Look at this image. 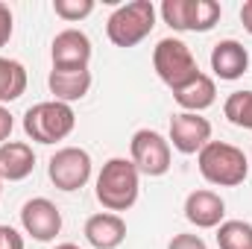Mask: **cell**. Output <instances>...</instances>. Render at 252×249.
<instances>
[{"label": "cell", "mask_w": 252, "mask_h": 249, "mask_svg": "<svg viewBox=\"0 0 252 249\" xmlns=\"http://www.w3.org/2000/svg\"><path fill=\"white\" fill-rule=\"evenodd\" d=\"M196 161H199V173L211 185L220 187L241 185L250 173V158L244 156V150H238L226 141H208L196 153Z\"/></svg>", "instance_id": "obj_1"}, {"label": "cell", "mask_w": 252, "mask_h": 249, "mask_svg": "<svg viewBox=\"0 0 252 249\" xmlns=\"http://www.w3.org/2000/svg\"><path fill=\"white\" fill-rule=\"evenodd\" d=\"M138 167L132 164V158H109L97 176V199L103 208L126 211L135 205L138 199Z\"/></svg>", "instance_id": "obj_2"}, {"label": "cell", "mask_w": 252, "mask_h": 249, "mask_svg": "<svg viewBox=\"0 0 252 249\" xmlns=\"http://www.w3.org/2000/svg\"><path fill=\"white\" fill-rule=\"evenodd\" d=\"M156 27V6L150 0H132L118 6L106 21V35L115 47H135L141 44Z\"/></svg>", "instance_id": "obj_3"}, {"label": "cell", "mask_w": 252, "mask_h": 249, "mask_svg": "<svg viewBox=\"0 0 252 249\" xmlns=\"http://www.w3.org/2000/svg\"><path fill=\"white\" fill-rule=\"evenodd\" d=\"M76 126V115L67 103L59 100H47V103H35L32 109H27L24 115V132L38 141V144H56L64 141Z\"/></svg>", "instance_id": "obj_4"}, {"label": "cell", "mask_w": 252, "mask_h": 249, "mask_svg": "<svg viewBox=\"0 0 252 249\" xmlns=\"http://www.w3.org/2000/svg\"><path fill=\"white\" fill-rule=\"evenodd\" d=\"M153 67L158 73V79L170 88L185 85L188 79H193L199 73L196 59L190 53V47L179 38H161L153 50Z\"/></svg>", "instance_id": "obj_5"}, {"label": "cell", "mask_w": 252, "mask_h": 249, "mask_svg": "<svg viewBox=\"0 0 252 249\" xmlns=\"http://www.w3.org/2000/svg\"><path fill=\"white\" fill-rule=\"evenodd\" d=\"M129 153H132V164L138 167V173L164 176L170 170V141L158 135L156 129H138L129 141Z\"/></svg>", "instance_id": "obj_6"}, {"label": "cell", "mask_w": 252, "mask_h": 249, "mask_svg": "<svg viewBox=\"0 0 252 249\" xmlns=\"http://www.w3.org/2000/svg\"><path fill=\"white\" fill-rule=\"evenodd\" d=\"M47 173L59 190H79L91 179V156L79 147H62L50 158Z\"/></svg>", "instance_id": "obj_7"}, {"label": "cell", "mask_w": 252, "mask_h": 249, "mask_svg": "<svg viewBox=\"0 0 252 249\" xmlns=\"http://www.w3.org/2000/svg\"><path fill=\"white\" fill-rule=\"evenodd\" d=\"M21 226H24L27 235H32L35 241L47 244V241H53L62 232V211L50 199L35 196V199L24 202V208H21Z\"/></svg>", "instance_id": "obj_8"}, {"label": "cell", "mask_w": 252, "mask_h": 249, "mask_svg": "<svg viewBox=\"0 0 252 249\" xmlns=\"http://www.w3.org/2000/svg\"><path fill=\"white\" fill-rule=\"evenodd\" d=\"M50 56H53V67L59 70H85L91 62V38L79 30H62L53 38Z\"/></svg>", "instance_id": "obj_9"}, {"label": "cell", "mask_w": 252, "mask_h": 249, "mask_svg": "<svg viewBox=\"0 0 252 249\" xmlns=\"http://www.w3.org/2000/svg\"><path fill=\"white\" fill-rule=\"evenodd\" d=\"M170 141L182 156H193L211 141V124L193 112H179L170 121Z\"/></svg>", "instance_id": "obj_10"}, {"label": "cell", "mask_w": 252, "mask_h": 249, "mask_svg": "<svg viewBox=\"0 0 252 249\" xmlns=\"http://www.w3.org/2000/svg\"><path fill=\"white\" fill-rule=\"evenodd\" d=\"M250 67V53L241 41L235 38H226V41H217L214 50H211V70L226 79V82H235L247 73Z\"/></svg>", "instance_id": "obj_11"}, {"label": "cell", "mask_w": 252, "mask_h": 249, "mask_svg": "<svg viewBox=\"0 0 252 249\" xmlns=\"http://www.w3.org/2000/svg\"><path fill=\"white\" fill-rule=\"evenodd\" d=\"M223 214H226V202L214 190H193L185 199V217L196 229H214V226H220Z\"/></svg>", "instance_id": "obj_12"}, {"label": "cell", "mask_w": 252, "mask_h": 249, "mask_svg": "<svg viewBox=\"0 0 252 249\" xmlns=\"http://www.w3.org/2000/svg\"><path fill=\"white\" fill-rule=\"evenodd\" d=\"M85 238L94 249H118L126 238V223L112 211L94 214L85 223Z\"/></svg>", "instance_id": "obj_13"}, {"label": "cell", "mask_w": 252, "mask_h": 249, "mask_svg": "<svg viewBox=\"0 0 252 249\" xmlns=\"http://www.w3.org/2000/svg\"><path fill=\"white\" fill-rule=\"evenodd\" d=\"M35 153L27 141H6L0 144V176L9 182H21L32 173Z\"/></svg>", "instance_id": "obj_14"}, {"label": "cell", "mask_w": 252, "mask_h": 249, "mask_svg": "<svg viewBox=\"0 0 252 249\" xmlns=\"http://www.w3.org/2000/svg\"><path fill=\"white\" fill-rule=\"evenodd\" d=\"M214 97H217L214 79L205 76L202 70H199L193 79H188L185 85L173 88V100H176L185 112H193V115H199V112H205L208 106H214Z\"/></svg>", "instance_id": "obj_15"}, {"label": "cell", "mask_w": 252, "mask_h": 249, "mask_svg": "<svg viewBox=\"0 0 252 249\" xmlns=\"http://www.w3.org/2000/svg\"><path fill=\"white\" fill-rule=\"evenodd\" d=\"M47 85H50V94L59 103L70 106L73 100H82L88 94V88H91V70L88 67L85 70H59V67H53Z\"/></svg>", "instance_id": "obj_16"}, {"label": "cell", "mask_w": 252, "mask_h": 249, "mask_svg": "<svg viewBox=\"0 0 252 249\" xmlns=\"http://www.w3.org/2000/svg\"><path fill=\"white\" fill-rule=\"evenodd\" d=\"M27 91V70L15 59L0 56V103H12Z\"/></svg>", "instance_id": "obj_17"}, {"label": "cell", "mask_w": 252, "mask_h": 249, "mask_svg": "<svg viewBox=\"0 0 252 249\" xmlns=\"http://www.w3.org/2000/svg\"><path fill=\"white\" fill-rule=\"evenodd\" d=\"M220 249H252V226L244 220H226L217 229Z\"/></svg>", "instance_id": "obj_18"}, {"label": "cell", "mask_w": 252, "mask_h": 249, "mask_svg": "<svg viewBox=\"0 0 252 249\" xmlns=\"http://www.w3.org/2000/svg\"><path fill=\"white\" fill-rule=\"evenodd\" d=\"M223 115L229 118V124L252 129V91H235L229 94V100L223 103Z\"/></svg>", "instance_id": "obj_19"}, {"label": "cell", "mask_w": 252, "mask_h": 249, "mask_svg": "<svg viewBox=\"0 0 252 249\" xmlns=\"http://www.w3.org/2000/svg\"><path fill=\"white\" fill-rule=\"evenodd\" d=\"M161 18L167 27L185 32L193 24V0H164L161 3Z\"/></svg>", "instance_id": "obj_20"}, {"label": "cell", "mask_w": 252, "mask_h": 249, "mask_svg": "<svg viewBox=\"0 0 252 249\" xmlns=\"http://www.w3.org/2000/svg\"><path fill=\"white\" fill-rule=\"evenodd\" d=\"M220 21V3L217 0H193V24L190 32H208Z\"/></svg>", "instance_id": "obj_21"}, {"label": "cell", "mask_w": 252, "mask_h": 249, "mask_svg": "<svg viewBox=\"0 0 252 249\" xmlns=\"http://www.w3.org/2000/svg\"><path fill=\"white\" fill-rule=\"evenodd\" d=\"M53 12L62 21H82L94 12V0H53Z\"/></svg>", "instance_id": "obj_22"}, {"label": "cell", "mask_w": 252, "mask_h": 249, "mask_svg": "<svg viewBox=\"0 0 252 249\" xmlns=\"http://www.w3.org/2000/svg\"><path fill=\"white\" fill-rule=\"evenodd\" d=\"M0 249H24V238L12 226H0Z\"/></svg>", "instance_id": "obj_23"}, {"label": "cell", "mask_w": 252, "mask_h": 249, "mask_svg": "<svg viewBox=\"0 0 252 249\" xmlns=\"http://www.w3.org/2000/svg\"><path fill=\"white\" fill-rule=\"evenodd\" d=\"M167 249H208V247H205V241L196 238V235H176Z\"/></svg>", "instance_id": "obj_24"}, {"label": "cell", "mask_w": 252, "mask_h": 249, "mask_svg": "<svg viewBox=\"0 0 252 249\" xmlns=\"http://www.w3.org/2000/svg\"><path fill=\"white\" fill-rule=\"evenodd\" d=\"M12 38V9L6 3H0V47Z\"/></svg>", "instance_id": "obj_25"}, {"label": "cell", "mask_w": 252, "mask_h": 249, "mask_svg": "<svg viewBox=\"0 0 252 249\" xmlns=\"http://www.w3.org/2000/svg\"><path fill=\"white\" fill-rule=\"evenodd\" d=\"M12 115H9V109H3L0 106V144H6V138L12 135Z\"/></svg>", "instance_id": "obj_26"}, {"label": "cell", "mask_w": 252, "mask_h": 249, "mask_svg": "<svg viewBox=\"0 0 252 249\" xmlns=\"http://www.w3.org/2000/svg\"><path fill=\"white\" fill-rule=\"evenodd\" d=\"M241 21H244V30L252 35V0H247V3L241 6Z\"/></svg>", "instance_id": "obj_27"}, {"label": "cell", "mask_w": 252, "mask_h": 249, "mask_svg": "<svg viewBox=\"0 0 252 249\" xmlns=\"http://www.w3.org/2000/svg\"><path fill=\"white\" fill-rule=\"evenodd\" d=\"M56 249H79V247H76V244H59Z\"/></svg>", "instance_id": "obj_28"}, {"label": "cell", "mask_w": 252, "mask_h": 249, "mask_svg": "<svg viewBox=\"0 0 252 249\" xmlns=\"http://www.w3.org/2000/svg\"><path fill=\"white\" fill-rule=\"evenodd\" d=\"M0 185H3V176H0ZM0 190H3V187H0Z\"/></svg>", "instance_id": "obj_29"}]
</instances>
